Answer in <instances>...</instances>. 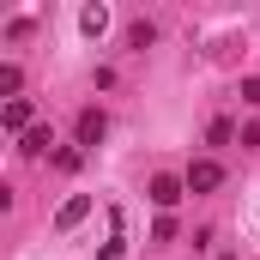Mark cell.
<instances>
[{"label":"cell","mask_w":260,"mask_h":260,"mask_svg":"<svg viewBox=\"0 0 260 260\" xmlns=\"http://www.w3.org/2000/svg\"><path fill=\"white\" fill-rule=\"evenodd\" d=\"M188 194H212V188H224V164H212V157H200V164H188Z\"/></svg>","instance_id":"1"},{"label":"cell","mask_w":260,"mask_h":260,"mask_svg":"<svg viewBox=\"0 0 260 260\" xmlns=\"http://www.w3.org/2000/svg\"><path fill=\"white\" fill-rule=\"evenodd\" d=\"M79 145H97V139H103V133H109V115H103V109H79Z\"/></svg>","instance_id":"2"},{"label":"cell","mask_w":260,"mask_h":260,"mask_svg":"<svg viewBox=\"0 0 260 260\" xmlns=\"http://www.w3.org/2000/svg\"><path fill=\"white\" fill-rule=\"evenodd\" d=\"M0 127H6V133H18V139H24V133H30V103H24V97H12V103L0 109Z\"/></svg>","instance_id":"3"},{"label":"cell","mask_w":260,"mask_h":260,"mask_svg":"<svg viewBox=\"0 0 260 260\" xmlns=\"http://www.w3.org/2000/svg\"><path fill=\"white\" fill-rule=\"evenodd\" d=\"M85 218H91V194H73L61 212H55V230H73V224H85Z\"/></svg>","instance_id":"4"},{"label":"cell","mask_w":260,"mask_h":260,"mask_svg":"<svg viewBox=\"0 0 260 260\" xmlns=\"http://www.w3.org/2000/svg\"><path fill=\"white\" fill-rule=\"evenodd\" d=\"M182 188H188V182H176V176H151V206H164V212H170V206L182 200Z\"/></svg>","instance_id":"5"},{"label":"cell","mask_w":260,"mask_h":260,"mask_svg":"<svg viewBox=\"0 0 260 260\" xmlns=\"http://www.w3.org/2000/svg\"><path fill=\"white\" fill-rule=\"evenodd\" d=\"M127 254V236H121V212H109V242L97 248V260H121Z\"/></svg>","instance_id":"6"},{"label":"cell","mask_w":260,"mask_h":260,"mask_svg":"<svg viewBox=\"0 0 260 260\" xmlns=\"http://www.w3.org/2000/svg\"><path fill=\"white\" fill-rule=\"evenodd\" d=\"M103 24H109L103 6H85V12H79V30H85V37H103Z\"/></svg>","instance_id":"7"},{"label":"cell","mask_w":260,"mask_h":260,"mask_svg":"<svg viewBox=\"0 0 260 260\" xmlns=\"http://www.w3.org/2000/svg\"><path fill=\"white\" fill-rule=\"evenodd\" d=\"M49 145H55V139H49V127H30V133H24V145H18V151H30V157H37V151H49Z\"/></svg>","instance_id":"8"},{"label":"cell","mask_w":260,"mask_h":260,"mask_svg":"<svg viewBox=\"0 0 260 260\" xmlns=\"http://www.w3.org/2000/svg\"><path fill=\"white\" fill-rule=\"evenodd\" d=\"M151 43H157V30H151V24H133V30H127V49H151Z\"/></svg>","instance_id":"9"},{"label":"cell","mask_w":260,"mask_h":260,"mask_svg":"<svg viewBox=\"0 0 260 260\" xmlns=\"http://www.w3.org/2000/svg\"><path fill=\"white\" fill-rule=\"evenodd\" d=\"M170 236H176V218H170V212H164V218H157V224H151V242H170Z\"/></svg>","instance_id":"10"},{"label":"cell","mask_w":260,"mask_h":260,"mask_svg":"<svg viewBox=\"0 0 260 260\" xmlns=\"http://www.w3.org/2000/svg\"><path fill=\"white\" fill-rule=\"evenodd\" d=\"M242 103H260V79H242Z\"/></svg>","instance_id":"11"}]
</instances>
